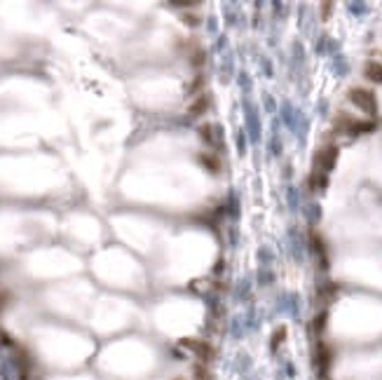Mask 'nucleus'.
<instances>
[{
  "label": "nucleus",
  "mask_w": 382,
  "mask_h": 380,
  "mask_svg": "<svg viewBox=\"0 0 382 380\" xmlns=\"http://www.w3.org/2000/svg\"><path fill=\"white\" fill-rule=\"evenodd\" d=\"M349 101H352L357 108H361L364 113H368V115H375V111H377V101H375V97H373V92L364 89V87L349 89Z\"/></svg>",
  "instance_id": "1"
},
{
  "label": "nucleus",
  "mask_w": 382,
  "mask_h": 380,
  "mask_svg": "<svg viewBox=\"0 0 382 380\" xmlns=\"http://www.w3.org/2000/svg\"><path fill=\"white\" fill-rule=\"evenodd\" d=\"M181 347H190V352H193V355L200 359V364H206L213 357V347L206 343V340H197V338H183Z\"/></svg>",
  "instance_id": "2"
},
{
  "label": "nucleus",
  "mask_w": 382,
  "mask_h": 380,
  "mask_svg": "<svg viewBox=\"0 0 382 380\" xmlns=\"http://www.w3.org/2000/svg\"><path fill=\"white\" fill-rule=\"evenodd\" d=\"M335 155H338V150H335L333 146H326V148H322V150L316 153L314 174H319L322 181H324V176H326V172H331V167H333V162H335Z\"/></svg>",
  "instance_id": "3"
},
{
  "label": "nucleus",
  "mask_w": 382,
  "mask_h": 380,
  "mask_svg": "<svg viewBox=\"0 0 382 380\" xmlns=\"http://www.w3.org/2000/svg\"><path fill=\"white\" fill-rule=\"evenodd\" d=\"M200 136L206 146H216V143H218V132H216V127H213L211 122L200 124Z\"/></svg>",
  "instance_id": "4"
},
{
  "label": "nucleus",
  "mask_w": 382,
  "mask_h": 380,
  "mask_svg": "<svg viewBox=\"0 0 382 380\" xmlns=\"http://www.w3.org/2000/svg\"><path fill=\"white\" fill-rule=\"evenodd\" d=\"M206 106H209V94H197V97L190 101V106H188V113L190 115H200V113H204L206 111Z\"/></svg>",
  "instance_id": "5"
},
{
  "label": "nucleus",
  "mask_w": 382,
  "mask_h": 380,
  "mask_svg": "<svg viewBox=\"0 0 382 380\" xmlns=\"http://www.w3.org/2000/svg\"><path fill=\"white\" fill-rule=\"evenodd\" d=\"M366 78L373 80V82H382V64L370 61L368 66H366Z\"/></svg>",
  "instance_id": "6"
},
{
  "label": "nucleus",
  "mask_w": 382,
  "mask_h": 380,
  "mask_svg": "<svg viewBox=\"0 0 382 380\" xmlns=\"http://www.w3.org/2000/svg\"><path fill=\"white\" fill-rule=\"evenodd\" d=\"M200 162L202 165L206 167V169H209V172H218V157H216V155H209V153H202L200 155Z\"/></svg>",
  "instance_id": "7"
},
{
  "label": "nucleus",
  "mask_w": 382,
  "mask_h": 380,
  "mask_svg": "<svg viewBox=\"0 0 382 380\" xmlns=\"http://www.w3.org/2000/svg\"><path fill=\"white\" fill-rule=\"evenodd\" d=\"M284 338H286V329L281 326V329H277V333H274V338H272V347L277 350L281 343H284Z\"/></svg>",
  "instance_id": "8"
},
{
  "label": "nucleus",
  "mask_w": 382,
  "mask_h": 380,
  "mask_svg": "<svg viewBox=\"0 0 382 380\" xmlns=\"http://www.w3.org/2000/svg\"><path fill=\"white\" fill-rule=\"evenodd\" d=\"M193 289H195V291H206V289H209V282H206V279H202V282H200V279H195Z\"/></svg>",
  "instance_id": "9"
}]
</instances>
